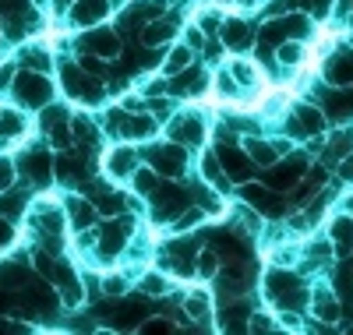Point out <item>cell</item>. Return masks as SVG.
Listing matches in <instances>:
<instances>
[{"instance_id": "6da1fadb", "label": "cell", "mask_w": 353, "mask_h": 335, "mask_svg": "<svg viewBox=\"0 0 353 335\" xmlns=\"http://www.w3.org/2000/svg\"><path fill=\"white\" fill-rule=\"evenodd\" d=\"M265 296H269L272 303H279V307H301L307 293H304L301 279L293 276V272L272 268L269 276H265Z\"/></svg>"}, {"instance_id": "7a4b0ae2", "label": "cell", "mask_w": 353, "mask_h": 335, "mask_svg": "<svg viewBox=\"0 0 353 335\" xmlns=\"http://www.w3.org/2000/svg\"><path fill=\"white\" fill-rule=\"evenodd\" d=\"M181 212H188V191H181L173 184V176H166L163 184L152 191V219L156 223H170Z\"/></svg>"}, {"instance_id": "3957f363", "label": "cell", "mask_w": 353, "mask_h": 335, "mask_svg": "<svg viewBox=\"0 0 353 335\" xmlns=\"http://www.w3.org/2000/svg\"><path fill=\"white\" fill-rule=\"evenodd\" d=\"M145 159L152 163V170L159 176H176V173H184V166H188V148H181V141L152 145V148H145Z\"/></svg>"}, {"instance_id": "277c9868", "label": "cell", "mask_w": 353, "mask_h": 335, "mask_svg": "<svg viewBox=\"0 0 353 335\" xmlns=\"http://www.w3.org/2000/svg\"><path fill=\"white\" fill-rule=\"evenodd\" d=\"M11 88H14V96H18L25 106H46V103L53 99V85H50L39 71H21V74L11 81Z\"/></svg>"}, {"instance_id": "5b68a950", "label": "cell", "mask_w": 353, "mask_h": 335, "mask_svg": "<svg viewBox=\"0 0 353 335\" xmlns=\"http://www.w3.org/2000/svg\"><path fill=\"white\" fill-rule=\"evenodd\" d=\"M64 88L68 96L81 99V103H99L103 99V85L96 81V74H88L81 64H64Z\"/></svg>"}, {"instance_id": "8992f818", "label": "cell", "mask_w": 353, "mask_h": 335, "mask_svg": "<svg viewBox=\"0 0 353 335\" xmlns=\"http://www.w3.org/2000/svg\"><path fill=\"white\" fill-rule=\"evenodd\" d=\"M325 120L329 113L325 110H318L311 103H297L290 110V134H297V138H314L325 131Z\"/></svg>"}, {"instance_id": "52a82bcc", "label": "cell", "mask_w": 353, "mask_h": 335, "mask_svg": "<svg viewBox=\"0 0 353 335\" xmlns=\"http://www.w3.org/2000/svg\"><path fill=\"white\" fill-rule=\"evenodd\" d=\"M304 170H307V159H304V156H290V159L269 166V173H265V184H269L272 191H286V187H293V184L304 176Z\"/></svg>"}, {"instance_id": "ba28073f", "label": "cell", "mask_w": 353, "mask_h": 335, "mask_svg": "<svg viewBox=\"0 0 353 335\" xmlns=\"http://www.w3.org/2000/svg\"><path fill=\"white\" fill-rule=\"evenodd\" d=\"M241 198L248 205H254L261 216H283V212H286V205L269 191V184H251V180H244V184H241Z\"/></svg>"}, {"instance_id": "9c48e42d", "label": "cell", "mask_w": 353, "mask_h": 335, "mask_svg": "<svg viewBox=\"0 0 353 335\" xmlns=\"http://www.w3.org/2000/svg\"><path fill=\"white\" fill-rule=\"evenodd\" d=\"M170 138H173V141H184V145H201V141H205V120H201L198 113H181V116H173Z\"/></svg>"}, {"instance_id": "30bf717a", "label": "cell", "mask_w": 353, "mask_h": 335, "mask_svg": "<svg viewBox=\"0 0 353 335\" xmlns=\"http://www.w3.org/2000/svg\"><path fill=\"white\" fill-rule=\"evenodd\" d=\"M128 236H131V219H113V223H106L103 233H99V251H103L106 258L121 254V251L128 247Z\"/></svg>"}, {"instance_id": "8fae6325", "label": "cell", "mask_w": 353, "mask_h": 335, "mask_svg": "<svg viewBox=\"0 0 353 335\" xmlns=\"http://www.w3.org/2000/svg\"><path fill=\"white\" fill-rule=\"evenodd\" d=\"M219 159H223V166H226V176H233L237 184H244V180L251 176L254 159L248 156V152H241L237 145H223V148H219Z\"/></svg>"}, {"instance_id": "7c38bea8", "label": "cell", "mask_w": 353, "mask_h": 335, "mask_svg": "<svg viewBox=\"0 0 353 335\" xmlns=\"http://www.w3.org/2000/svg\"><path fill=\"white\" fill-rule=\"evenodd\" d=\"M223 46L233 50V53H244L254 46V32H251V25L241 21V18H230L223 21Z\"/></svg>"}, {"instance_id": "4fadbf2b", "label": "cell", "mask_w": 353, "mask_h": 335, "mask_svg": "<svg viewBox=\"0 0 353 335\" xmlns=\"http://www.w3.org/2000/svg\"><path fill=\"white\" fill-rule=\"evenodd\" d=\"M321 74H325L329 81L336 85H353V50H339L325 60V68H321Z\"/></svg>"}, {"instance_id": "5bb4252c", "label": "cell", "mask_w": 353, "mask_h": 335, "mask_svg": "<svg viewBox=\"0 0 353 335\" xmlns=\"http://www.w3.org/2000/svg\"><path fill=\"white\" fill-rule=\"evenodd\" d=\"M134 166H138V156H134V148L121 145V148H113L110 156H106V173L113 180H128L134 176Z\"/></svg>"}, {"instance_id": "9a60e30c", "label": "cell", "mask_w": 353, "mask_h": 335, "mask_svg": "<svg viewBox=\"0 0 353 335\" xmlns=\"http://www.w3.org/2000/svg\"><path fill=\"white\" fill-rule=\"evenodd\" d=\"M311 307H314V318L329 321V325L343 318V303L336 293H329V286H318V293L311 296Z\"/></svg>"}, {"instance_id": "2e32d148", "label": "cell", "mask_w": 353, "mask_h": 335, "mask_svg": "<svg viewBox=\"0 0 353 335\" xmlns=\"http://www.w3.org/2000/svg\"><path fill=\"white\" fill-rule=\"evenodd\" d=\"M286 152L283 141H261V138H248V156L258 163V166H272L279 163V156Z\"/></svg>"}, {"instance_id": "e0dca14e", "label": "cell", "mask_w": 353, "mask_h": 335, "mask_svg": "<svg viewBox=\"0 0 353 335\" xmlns=\"http://www.w3.org/2000/svg\"><path fill=\"white\" fill-rule=\"evenodd\" d=\"M325 103L329 120H350L353 116V88H339V92H325L321 96Z\"/></svg>"}, {"instance_id": "ac0fdd59", "label": "cell", "mask_w": 353, "mask_h": 335, "mask_svg": "<svg viewBox=\"0 0 353 335\" xmlns=\"http://www.w3.org/2000/svg\"><path fill=\"white\" fill-rule=\"evenodd\" d=\"M110 314L117 318V328H134L141 318H149V307H145L141 300H121V303H113L110 307Z\"/></svg>"}, {"instance_id": "d6986e66", "label": "cell", "mask_w": 353, "mask_h": 335, "mask_svg": "<svg viewBox=\"0 0 353 335\" xmlns=\"http://www.w3.org/2000/svg\"><path fill=\"white\" fill-rule=\"evenodd\" d=\"M85 46L92 53H99V57H117L121 53V36L110 32V28H96V32L85 36Z\"/></svg>"}, {"instance_id": "ffe728a7", "label": "cell", "mask_w": 353, "mask_h": 335, "mask_svg": "<svg viewBox=\"0 0 353 335\" xmlns=\"http://www.w3.org/2000/svg\"><path fill=\"white\" fill-rule=\"evenodd\" d=\"M106 11H110L106 0H78V8L71 11V21H78V25H96V21L106 18Z\"/></svg>"}, {"instance_id": "44dd1931", "label": "cell", "mask_w": 353, "mask_h": 335, "mask_svg": "<svg viewBox=\"0 0 353 335\" xmlns=\"http://www.w3.org/2000/svg\"><path fill=\"white\" fill-rule=\"evenodd\" d=\"M170 39H173V25L170 21H149V25L141 28V46L145 50H159Z\"/></svg>"}, {"instance_id": "7402d4cb", "label": "cell", "mask_w": 353, "mask_h": 335, "mask_svg": "<svg viewBox=\"0 0 353 335\" xmlns=\"http://www.w3.org/2000/svg\"><path fill=\"white\" fill-rule=\"evenodd\" d=\"M332 233V243H336V251L346 258L350 251H353V219L350 216H339V219H332V226H329Z\"/></svg>"}, {"instance_id": "603a6c76", "label": "cell", "mask_w": 353, "mask_h": 335, "mask_svg": "<svg viewBox=\"0 0 353 335\" xmlns=\"http://www.w3.org/2000/svg\"><path fill=\"white\" fill-rule=\"evenodd\" d=\"M201 88H205V74H201V71H194V64H191L188 71H181V74H176L173 92H181V96H198Z\"/></svg>"}, {"instance_id": "cb8c5ba5", "label": "cell", "mask_w": 353, "mask_h": 335, "mask_svg": "<svg viewBox=\"0 0 353 335\" xmlns=\"http://www.w3.org/2000/svg\"><path fill=\"white\" fill-rule=\"evenodd\" d=\"M248 318H251L248 303H230V307H223V321H219V328H223V332L248 328Z\"/></svg>"}, {"instance_id": "d4e9b609", "label": "cell", "mask_w": 353, "mask_h": 335, "mask_svg": "<svg viewBox=\"0 0 353 335\" xmlns=\"http://www.w3.org/2000/svg\"><path fill=\"white\" fill-rule=\"evenodd\" d=\"M21 170H25V176H28V180H36V184H43L46 173H50V156H46V152H32V156H25Z\"/></svg>"}, {"instance_id": "484cf974", "label": "cell", "mask_w": 353, "mask_h": 335, "mask_svg": "<svg viewBox=\"0 0 353 335\" xmlns=\"http://www.w3.org/2000/svg\"><path fill=\"white\" fill-rule=\"evenodd\" d=\"M191 64H194V50H191V46H173L163 68H166V74H181V71H188Z\"/></svg>"}, {"instance_id": "4316f807", "label": "cell", "mask_w": 353, "mask_h": 335, "mask_svg": "<svg viewBox=\"0 0 353 335\" xmlns=\"http://www.w3.org/2000/svg\"><path fill=\"white\" fill-rule=\"evenodd\" d=\"M152 131H156V120H152V116H145V113H141V116H128V120H124V128H121V134L131 138V141H134V138H149Z\"/></svg>"}, {"instance_id": "83f0119b", "label": "cell", "mask_w": 353, "mask_h": 335, "mask_svg": "<svg viewBox=\"0 0 353 335\" xmlns=\"http://www.w3.org/2000/svg\"><path fill=\"white\" fill-rule=\"evenodd\" d=\"M71 134H74L81 145H92V141H99V128H96L88 116H74V120H71Z\"/></svg>"}, {"instance_id": "f1b7e54d", "label": "cell", "mask_w": 353, "mask_h": 335, "mask_svg": "<svg viewBox=\"0 0 353 335\" xmlns=\"http://www.w3.org/2000/svg\"><path fill=\"white\" fill-rule=\"evenodd\" d=\"M68 216L74 219V226H78V230H85L88 223H92L96 208L88 205V201H81V198H71V201H68Z\"/></svg>"}, {"instance_id": "f546056e", "label": "cell", "mask_w": 353, "mask_h": 335, "mask_svg": "<svg viewBox=\"0 0 353 335\" xmlns=\"http://www.w3.org/2000/svg\"><path fill=\"white\" fill-rule=\"evenodd\" d=\"M131 180H134V191H138V194H149V198H152V191L163 184L156 170H134V176H131Z\"/></svg>"}, {"instance_id": "4dcf8cb0", "label": "cell", "mask_w": 353, "mask_h": 335, "mask_svg": "<svg viewBox=\"0 0 353 335\" xmlns=\"http://www.w3.org/2000/svg\"><path fill=\"white\" fill-rule=\"evenodd\" d=\"M209 307H212V300H209V293H191V296H184V311L191 314V318H209Z\"/></svg>"}, {"instance_id": "1f68e13d", "label": "cell", "mask_w": 353, "mask_h": 335, "mask_svg": "<svg viewBox=\"0 0 353 335\" xmlns=\"http://www.w3.org/2000/svg\"><path fill=\"white\" fill-rule=\"evenodd\" d=\"M25 131V120L21 113H11V110H0V138H14Z\"/></svg>"}, {"instance_id": "d6a6232c", "label": "cell", "mask_w": 353, "mask_h": 335, "mask_svg": "<svg viewBox=\"0 0 353 335\" xmlns=\"http://www.w3.org/2000/svg\"><path fill=\"white\" fill-rule=\"evenodd\" d=\"M25 212V194L18 191V194H0V216L4 219H18Z\"/></svg>"}, {"instance_id": "836d02e7", "label": "cell", "mask_w": 353, "mask_h": 335, "mask_svg": "<svg viewBox=\"0 0 353 335\" xmlns=\"http://www.w3.org/2000/svg\"><path fill=\"white\" fill-rule=\"evenodd\" d=\"M201 180L205 184H223V163L212 152H205V159H201Z\"/></svg>"}, {"instance_id": "e575fe53", "label": "cell", "mask_w": 353, "mask_h": 335, "mask_svg": "<svg viewBox=\"0 0 353 335\" xmlns=\"http://www.w3.org/2000/svg\"><path fill=\"white\" fill-rule=\"evenodd\" d=\"M230 74L237 78V85H248V88L258 85V71L248 64V60H233V64H230Z\"/></svg>"}, {"instance_id": "d590c367", "label": "cell", "mask_w": 353, "mask_h": 335, "mask_svg": "<svg viewBox=\"0 0 353 335\" xmlns=\"http://www.w3.org/2000/svg\"><path fill=\"white\" fill-rule=\"evenodd\" d=\"M276 57H279V64H286V68H301L304 50H301L297 43H279V46H276Z\"/></svg>"}, {"instance_id": "8d00e7d4", "label": "cell", "mask_w": 353, "mask_h": 335, "mask_svg": "<svg viewBox=\"0 0 353 335\" xmlns=\"http://www.w3.org/2000/svg\"><path fill=\"white\" fill-rule=\"evenodd\" d=\"M57 173H61V180H81V163L78 159H71V156H61L57 159Z\"/></svg>"}, {"instance_id": "74e56055", "label": "cell", "mask_w": 353, "mask_h": 335, "mask_svg": "<svg viewBox=\"0 0 353 335\" xmlns=\"http://www.w3.org/2000/svg\"><path fill=\"white\" fill-rule=\"evenodd\" d=\"M329 145H332V156H336V159H343L346 152L353 148V128H346V131H336Z\"/></svg>"}, {"instance_id": "f35d334b", "label": "cell", "mask_w": 353, "mask_h": 335, "mask_svg": "<svg viewBox=\"0 0 353 335\" xmlns=\"http://www.w3.org/2000/svg\"><path fill=\"white\" fill-rule=\"evenodd\" d=\"M21 60H25V68H32V71H46L50 68V53L46 50H25Z\"/></svg>"}, {"instance_id": "ab89813d", "label": "cell", "mask_w": 353, "mask_h": 335, "mask_svg": "<svg viewBox=\"0 0 353 335\" xmlns=\"http://www.w3.org/2000/svg\"><path fill=\"white\" fill-rule=\"evenodd\" d=\"M219 272V251H201L198 254V276H216Z\"/></svg>"}, {"instance_id": "60d3db41", "label": "cell", "mask_w": 353, "mask_h": 335, "mask_svg": "<svg viewBox=\"0 0 353 335\" xmlns=\"http://www.w3.org/2000/svg\"><path fill=\"white\" fill-rule=\"evenodd\" d=\"M141 293L163 296V293H166V279H163V276H145V279H141Z\"/></svg>"}, {"instance_id": "b9f144b4", "label": "cell", "mask_w": 353, "mask_h": 335, "mask_svg": "<svg viewBox=\"0 0 353 335\" xmlns=\"http://www.w3.org/2000/svg\"><path fill=\"white\" fill-rule=\"evenodd\" d=\"M248 328H251V332H272V328H276V321H272L269 314H251Z\"/></svg>"}, {"instance_id": "7bdbcfd3", "label": "cell", "mask_w": 353, "mask_h": 335, "mask_svg": "<svg viewBox=\"0 0 353 335\" xmlns=\"http://www.w3.org/2000/svg\"><path fill=\"white\" fill-rule=\"evenodd\" d=\"M11 176H14V163L11 159H0V191L11 184Z\"/></svg>"}, {"instance_id": "ee69618b", "label": "cell", "mask_w": 353, "mask_h": 335, "mask_svg": "<svg viewBox=\"0 0 353 335\" xmlns=\"http://www.w3.org/2000/svg\"><path fill=\"white\" fill-rule=\"evenodd\" d=\"M141 332H149V335H152V332H159V335H163V332H173V325L159 318V321H145V325H141Z\"/></svg>"}, {"instance_id": "f6af8a7d", "label": "cell", "mask_w": 353, "mask_h": 335, "mask_svg": "<svg viewBox=\"0 0 353 335\" xmlns=\"http://www.w3.org/2000/svg\"><path fill=\"white\" fill-rule=\"evenodd\" d=\"M106 293H110V296H121V293H124V279H121V276H110V279H106Z\"/></svg>"}, {"instance_id": "bcb514c9", "label": "cell", "mask_w": 353, "mask_h": 335, "mask_svg": "<svg viewBox=\"0 0 353 335\" xmlns=\"http://www.w3.org/2000/svg\"><path fill=\"white\" fill-rule=\"evenodd\" d=\"M198 21H201V28H216L219 25V11H205Z\"/></svg>"}, {"instance_id": "7dc6e473", "label": "cell", "mask_w": 353, "mask_h": 335, "mask_svg": "<svg viewBox=\"0 0 353 335\" xmlns=\"http://www.w3.org/2000/svg\"><path fill=\"white\" fill-rule=\"evenodd\" d=\"M343 176H346V180H353V159H346V163H343Z\"/></svg>"}, {"instance_id": "c3c4849f", "label": "cell", "mask_w": 353, "mask_h": 335, "mask_svg": "<svg viewBox=\"0 0 353 335\" xmlns=\"http://www.w3.org/2000/svg\"><path fill=\"white\" fill-rule=\"evenodd\" d=\"M4 240H8V226H4V223H0V243H4Z\"/></svg>"}, {"instance_id": "681fc988", "label": "cell", "mask_w": 353, "mask_h": 335, "mask_svg": "<svg viewBox=\"0 0 353 335\" xmlns=\"http://www.w3.org/2000/svg\"><path fill=\"white\" fill-rule=\"evenodd\" d=\"M346 205H350V212H353V198H350V201H346Z\"/></svg>"}]
</instances>
